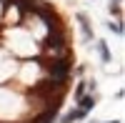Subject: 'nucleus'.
I'll return each instance as SVG.
<instances>
[{
    "mask_svg": "<svg viewBox=\"0 0 125 123\" xmlns=\"http://www.w3.org/2000/svg\"><path fill=\"white\" fill-rule=\"evenodd\" d=\"M78 20H80V28H83V33H85V38H88V40H93V30H90V23H88V18L80 13V15H78Z\"/></svg>",
    "mask_w": 125,
    "mask_h": 123,
    "instance_id": "nucleus-2",
    "label": "nucleus"
},
{
    "mask_svg": "<svg viewBox=\"0 0 125 123\" xmlns=\"http://www.w3.org/2000/svg\"><path fill=\"white\" fill-rule=\"evenodd\" d=\"M118 3H120V0H118Z\"/></svg>",
    "mask_w": 125,
    "mask_h": 123,
    "instance_id": "nucleus-7",
    "label": "nucleus"
},
{
    "mask_svg": "<svg viewBox=\"0 0 125 123\" xmlns=\"http://www.w3.org/2000/svg\"><path fill=\"white\" fill-rule=\"evenodd\" d=\"M110 13H115V15H120V3L115 0V3H110Z\"/></svg>",
    "mask_w": 125,
    "mask_h": 123,
    "instance_id": "nucleus-6",
    "label": "nucleus"
},
{
    "mask_svg": "<svg viewBox=\"0 0 125 123\" xmlns=\"http://www.w3.org/2000/svg\"><path fill=\"white\" fill-rule=\"evenodd\" d=\"M108 28L113 30V33H123V25L120 23H108Z\"/></svg>",
    "mask_w": 125,
    "mask_h": 123,
    "instance_id": "nucleus-5",
    "label": "nucleus"
},
{
    "mask_svg": "<svg viewBox=\"0 0 125 123\" xmlns=\"http://www.w3.org/2000/svg\"><path fill=\"white\" fill-rule=\"evenodd\" d=\"M78 100H80V111L83 113H88V111L95 106V96H80Z\"/></svg>",
    "mask_w": 125,
    "mask_h": 123,
    "instance_id": "nucleus-1",
    "label": "nucleus"
},
{
    "mask_svg": "<svg viewBox=\"0 0 125 123\" xmlns=\"http://www.w3.org/2000/svg\"><path fill=\"white\" fill-rule=\"evenodd\" d=\"M98 53L103 55V60H105V63L110 60V50H108V45H105V43H98Z\"/></svg>",
    "mask_w": 125,
    "mask_h": 123,
    "instance_id": "nucleus-4",
    "label": "nucleus"
},
{
    "mask_svg": "<svg viewBox=\"0 0 125 123\" xmlns=\"http://www.w3.org/2000/svg\"><path fill=\"white\" fill-rule=\"evenodd\" d=\"M80 118H85V113H83V111L78 108V111H70V113L62 118V123H75V121H80Z\"/></svg>",
    "mask_w": 125,
    "mask_h": 123,
    "instance_id": "nucleus-3",
    "label": "nucleus"
}]
</instances>
